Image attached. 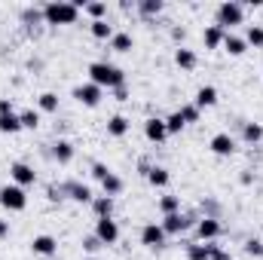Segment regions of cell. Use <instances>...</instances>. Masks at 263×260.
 <instances>
[{
	"mask_svg": "<svg viewBox=\"0 0 263 260\" xmlns=\"http://www.w3.org/2000/svg\"><path fill=\"white\" fill-rule=\"evenodd\" d=\"M107 175H110V169H107L104 162H92V178H95V181H104Z\"/></svg>",
	"mask_w": 263,
	"mask_h": 260,
	"instance_id": "cell-41",
	"label": "cell"
},
{
	"mask_svg": "<svg viewBox=\"0 0 263 260\" xmlns=\"http://www.w3.org/2000/svg\"><path fill=\"white\" fill-rule=\"evenodd\" d=\"M22 132V117L18 114H3L0 117V135H15Z\"/></svg>",
	"mask_w": 263,
	"mask_h": 260,
	"instance_id": "cell-28",
	"label": "cell"
},
{
	"mask_svg": "<svg viewBox=\"0 0 263 260\" xmlns=\"http://www.w3.org/2000/svg\"><path fill=\"white\" fill-rule=\"evenodd\" d=\"M22 129H37L40 126V110H22Z\"/></svg>",
	"mask_w": 263,
	"mask_h": 260,
	"instance_id": "cell-36",
	"label": "cell"
},
{
	"mask_svg": "<svg viewBox=\"0 0 263 260\" xmlns=\"http://www.w3.org/2000/svg\"><path fill=\"white\" fill-rule=\"evenodd\" d=\"M101 190H104V196H120L126 190V184H123V178H120L117 172H110V175L101 181Z\"/></svg>",
	"mask_w": 263,
	"mask_h": 260,
	"instance_id": "cell-25",
	"label": "cell"
},
{
	"mask_svg": "<svg viewBox=\"0 0 263 260\" xmlns=\"http://www.w3.org/2000/svg\"><path fill=\"white\" fill-rule=\"evenodd\" d=\"M129 129H132V123L123 117V114H114V117L107 120V135H110V138H123Z\"/></svg>",
	"mask_w": 263,
	"mask_h": 260,
	"instance_id": "cell-24",
	"label": "cell"
},
{
	"mask_svg": "<svg viewBox=\"0 0 263 260\" xmlns=\"http://www.w3.org/2000/svg\"><path fill=\"white\" fill-rule=\"evenodd\" d=\"M86 15H92V22H101L104 15H107V3L104 0H92V3H86V9H83Z\"/></svg>",
	"mask_w": 263,
	"mask_h": 260,
	"instance_id": "cell-32",
	"label": "cell"
},
{
	"mask_svg": "<svg viewBox=\"0 0 263 260\" xmlns=\"http://www.w3.org/2000/svg\"><path fill=\"white\" fill-rule=\"evenodd\" d=\"M245 43L263 49V25H248V31H245Z\"/></svg>",
	"mask_w": 263,
	"mask_h": 260,
	"instance_id": "cell-33",
	"label": "cell"
},
{
	"mask_svg": "<svg viewBox=\"0 0 263 260\" xmlns=\"http://www.w3.org/2000/svg\"><path fill=\"white\" fill-rule=\"evenodd\" d=\"M242 22H245V6L236 3V0H223L217 6V12H214V25L223 28V31H230V28H236Z\"/></svg>",
	"mask_w": 263,
	"mask_h": 260,
	"instance_id": "cell-3",
	"label": "cell"
},
{
	"mask_svg": "<svg viewBox=\"0 0 263 260\" xmlns=\"http://www.w3.org/2000/svg\"><path fill=\"white\" fill-rule=\"evenodd\" d=\"M101 248H104V245L98 242V236H95V233H92V236H83V251H86L89 257H95V251H101Z\"/></svg>",
	"mask_w": 263,
	"mask_h": 260,
	"instance_id": "cell-37",
	"label": "cell"
},
{
	"mask_svg": "<svg viewBox=\"0 0 263 260\" xmlns=\"http://www.w3.org/2000/svg\"><path fill=\"white\" fill-rule=\"evenodd\" d=\"M187 260H211L208 242H193V245H187Z\"/></svg>",
	"mask_w": 263,
	"mask_h": 260,
	"instance_id": "cell-31",
	"label": "cell"
},
{
	"mask_svg": "<svg viewBox=\"0 0 263 260\" xmlns=\"http://www.w3.org/2000/svg\"><path fill=\"white\" fill-rule=\"evenodd\" d=\"M89 34H92L95 40H107V43H110V37H114L117 31H114V25H110L107 18H101V22H89Z\"/></svg>",
	"mask_w": 263,
	"mask_h": 260,
	"instance_id": "cell-22",
	"label": "cell"
},
{
	"mask_svg": "<svg viewBox=\"0 0 263 260\" xmlns=\"http://www.w3.org/2000/svg\"><path fill=\"white\" fill-rule=\"evenodd\" d=\"M92 211L95 217H114V196H95L92 199Z\"/></svg>",
	"mask_w": 263,
	"mask_h": 260,
	"instance_id": "cell-23",
	"label": "cell"
},
{
	"mask_svg": "<svg viewBox=\"0 0 263 260\" xmlns=\"http://www.w3.org/2000/svg\"><path fill=\"white\" fill-rule=\"evenodd\" d=\"M165 129H168V135H178V132L187 129V123H184L181 110H175V114H168V117H165Z\"/></svg>",
	"mask_w": 263,
	"mask_h": 260,
	"instance_id": "cell-34",
	"label": "cell"
},
{
	"mask_svg": "<svg viewBox=\"0 0 263 260\" xmlns=\"http://www.w3.org/2000/svg\"><path fill=\"white\" fill-rule=\"evenodd\" d=\"M95 236L101 245H117L120 242V224L114 217H98L95 220Z\"/></svg>",
	"mask_w": 263,
	"mask_h": 260,
	"instance_id": "cell-7",
	"label": "cell"
},
{
	"mask_svg": "<svg viewBox=\"0 0 263 260\" xmlns=\"http://www.w3.org/2000/svg\"><path fill=\"white\" fill-rule=\"evenodd\" d=\"M107 46H110L114 52H132V49H135V37H132L129 31H117Z\"/></svg>",
	"mask_w": 263,
	"mask_h": 260,
	"instance_id": "cell-20",
	"label": "cell"
},
{
	"mask_svg": "<svg viewBox=\"0 0 263 260\" xmlns=\"http://www.w3.org/2000/svg\"><path fill=\"white\" fill-rule=\"evenodd\" d=\"M223 233L220 217H199L196 220V236L199 242H217V236Z\"/></svg>",
	"mask_w": 263,
	"mask_h": 260,
	"instance_id": "cell-9",
	"label": "cell"
},
{
	"mask_svg": "<svg viewBox=\"0 0 263 260\" xmlns=\"http://www.w3.org/2000/svg\"><path fill=\"white\" fill-rule=\"evenodd\" d=\"M245 254L248 257H263V242L260 239H248L245 242Z\"/></svg>",
	"mask_w": 263,
	"mask_h": 260,
	"instance_id": "cell-39",
	"label": "cell"
},
{
	"mask_svg": "<svg viewBox=\"0 0 263 260\" xmlns=\"http://www.w3.org/2000/svg\"><path fill=\"white\" fill-rule=\"evenodd\" d=\"M193 224H196V220H193L190 214H181V211H178V214H165V217L159 220V227L165 230V236H181V233H187Z\"/></svg>",
	"mask_w": 263,
	"mask_h": 260,
	"instance_id": "cell-6",
	"label": "cell"
},
{
	"mask_svg": "<svg viewBox=\"0 0 263 260\" xmlns=\"http://www.w3.org/2000/svg\"><path fill=\"white\" fill-rule=\"evenodd\" d=\"M3 114H15V110H12V101H9V98H0V117H3Z\"/></svg>",
	"mask_w": 263,
	"mask_h": 260,
	"instance_id": "cell-45",
	"label": "cell"
},
{
	"mask_svg": "<svg viewBox=\"0 0 263 260\" xmlns=\"http://www.w3.org/2000/svg\"><path fill=\"white\" fill-rule=\"evenodd\" d=\"M65 187V196L67 199H73V202H80V205H92V199H95V193H92V187L89 184H80V181H67V184H62Z\"/></svg>",
	"mask_w": 263,
	"mask_h": 260,
	"instance_id": "cell-14",
	"label": "cell"
},
{
	"mask_svg": "<svg viewBox=\"0 0 263 260\" xmlns=\"http://www.w3.org/2000/svg\"><path fill=\"white\" fill-rule=\"evenodd\" d=\"M80 18V9L67 0H49L43 6V22L46 25H73Z\"/></svg>",
	"mask_w": 263,
	"mask_h": 260,
	"instance_id": "cell-2",
	"label": "cell"
},
{
	"mask_svg": "<svg viewBox=\"0 0 263 260\" xmlns=\"http://www.w3.org/2000/svg\"><path fill=\"white\" fill-rule=\"evenodd\" d=\"M144 138L150 144H162L168 138V129H165V117H147L144 120Z\"/></svg>",
	"mask_w": 263,
	"mask_h": 260,
	"instance_id": "cell-12",
	"label": "cell"
},
{
	"mask_svg": "<svg viewBox=\"0 0 263 260\" xmlns=\"http://www.w3.org/2000/svg\"><path fill=\"white\" fill-rule=\"evenodd\" d=\"M73 98H77L83 107H98L101 98H104V89L95 86V83H83V86H73Z\"/></svg>",
	"mask_w": 263,
	"mask_h": 260,
	"instance_id": "cell-5",
	"label": "cell"
},
{
	"mask_svg": "<svg viewBox=\"0 0 263 260\" xmlns=\"http://www.w3.org/2000/svg\"><path fill=\"white\" fill-rule=\"evenodd\" d=\"M223 37H227V31L217 28V25H208V28L202 31V43H205V49H220V46H223Z\"/></svg>",
	"mask_w": 263,
	"mask_h": 260,
	"instance_id": "cell-17",
	"label": "cell"
},
{
	"mask_svg": "<svg viewBox=\"0 0 263 260\" xmlns=\"http://www.w3.org/2000/svg\"><path fill=\"white\" fill-rule=\"evenodd\" d=\"M184 37H187V31L178 25V28H172V40H178V43H184Z\"/></svg>",
	"mask_w": 263,
	"mask_h": 260,
	"instance_id": "cell-44",
	"label": "cell"
},
{
	"mask_svg": "<svg viewBox=\"0 0 263 260\" xmlns=\"http://www.w3.org/2000/svg\"><path fill=\"white\" fill-rule=\"evenodd\" d=\"M89 83L101 86V89H117V86H126V70L110 62H92L89 65Z\"/></svg>",
	"mask_w": 263,
	"mask_h": 260,
	"instance_id": "cell-1",
	"label": "cell"
},
{
	"mask_svg": "<svg viewBox=\"0 0 263 260\" xmlns=\"http://www.w3.org/2000/svg\"><path fill=\"white\" fill-rule=\"evenodd\" d=\"M242 141H245V144L263 141V126L260 123H242Z\"/></svg>",
	"mask_w": 263,
	"mask_h": 260,
	"instance_id": "cell-29",
	"label": "cell"
},
{
	"mask_svg": "<svg viewBox=\"0 0 263 260\" xmlns=\"http://www.w3.org/2000/svg\"><path fill=\"white\" fill-rule=\"evenodd\" d=\"M223 49H227L233 59H239V55H245V52H248V43H245V37H239V34H233V31H227V37H223Z\"/></svg>",
	"mask_w": 263,
	"mask_h": 260,
	"instance_id": "cell-18",
	"label": "cell"
},
{
	"mask_svg": "<svg viewBox=\"0 0 263 260\" xmlns=\"http://www.w3.org/2000/svg\"><path fill=\"white\" fill-rule=\"evenodd\" d=\"M86 260H98V257H86Z\"/></svg>",
	"mask_w": 263,
	"mask_h": 260,
	"instance_id": "cell-47",
	"label": "cell"
},
{
	"mask_svg": "<svg viewBox=\"0 0 263 260\" xmlns=\"http://www.w3.org/2000/svg\"><path fill=\"white\" fill-rule=\"evenodd\" d=\"M46 196H49V202H62V199H67V196H65V187H55V184L46 190Z\"/></svg>",
	"mask_w": 263,
	"mask_h": 260,
	"instance_id": "cell-42",
	"label": "cell"
},
{
	"mask_svg": "<svg viewBox=\"0 0 263 260\" xmlns=\"http://www.w3.org/2000/svg\"><path fill=\"white\" fill-rule=\"evenodd\" d=\"M0 205H3L6 211H25V208H28V190L18 187V184L0 187Z\"/></svg>",
	"mask_w": 263,
	"mask_h": 260,
	"instance_id": "cell-4",
	"label": "cell"
},
{
	"mask_svg": "<svg viewBox=\"0 0 263 260\" xmlns=\"http://www.w3.org/2000/svg\"><path fill=\"white\" fill-rule=\"evenodd\" d=\"M114 101H129V86H117L114 89Z\"/></svg>",
	"mask_w": 263,
	"mask_h": 260,
	"instance_id": "cell-43",
	"label": "cell"
},
{
	"mask_svg": "<svg viewBox=\"0 0 263 260\" xmlns=\"http://www.w3.org/2000/svg\"><path fill=\"white\" fill-rule=\"evenodd\" d=\"M168 181H172V172L165 169V165H150V172H147V184L150 187H168Z\"/></svg>",
	"mask_w": 263,
	"mask_h": 260,
	"instance_id": "cell-19",
	"label": "cell"
},
{
	"mask_svg": "<svg viewBox=\"0 0 263 260\" xmlns=\"http://www.w3.org/2000/svg\"><path fill=\"white\" fill-rule=\"evenodd\" d=\"M31 251L37 257H52V254H59V239L49 236V233H40V236L31 239Z\"/></svg>",
	"mask_w": 263,
	"mask_h": 260,
	"instance_id": "cell-13",
	"label": "cell"
},
{
	"mask_svg": "<svg viewBox=\"0 0 263 260\" xmlns=\"http://www.w3.org/2000/svg\"><path fill=\"white\" fill-rule=\"evenodd\" d=\"M175 65L181 67V70H196L199 55L190 49V46H178V49H175Z\"/></svg>",
	"mask_w": 263,
	"mask_h": 260,
	"instance_id": "cell-16",
	"label": "cell"
},
{
	"mask_svg": "<svg viewBox=\"0 0 263 260\" xmlns=\"http://www.w3.org/2000/svg\"><path fill=\"white\" fill-rule=\"evenodd\" d=\"M6 236H9V220L0 217V239H6Z\"/></svg>",
	"mask_w": 263,
	"mask_h": 260,
	"instance_id": "cell-46",
	"label": "cell"
},
{
	"mask_svg": "<svg viewBox=\"0 0 263 260\" xmlns=\"http://www.w3.org/2000/svg\"><path fill=\"white\" fill-rule=\"evenodd\" d=\"M165 230L159 227V224H144L141 227V245L144 248H150V251H159V248H165Z\"/></svg>",
	"mask_w": 263,
	"mask_h": 260,
	"instance_id": "cell-8",
	"label": "cell"
},
{
	"mask_svg": "<svg viewBox=\"0 0 263 260\" xmlns=\"http://www.w3.org/2000/svg\"><path fill=\"white\" fill-rule=\"evenodd\" d=\"M22 22H25V25H37V22H43V9H34V6H28V9L22 12Z\"/></svg>",
	"mask_w": 263,
	"mask_h": 260,
	"instance_id": "cell-38",
	"label": "cell"
},
{
	"mask_svg": "<svg viewBox=\"0 0 263 260\" xmlns=\"http://www.w3.org/2000/svg\"><path fill=\"white\" fill-rule=\"evenodd\" d=\"M9 178H12V184H18V187H34L37 184V172L28 165V162H12L9 165Z\"/></svg>",
	"mask_w": 263,
	"mask_h": 260,
	"instance_id": "cell-11",
	"label": "cell"
},
{
	"mask_svg": "<svg viewBox=\"0 0 263 260\" xmlns=\"http://www.w3.org/2000/svg\"><path fill=\"white\" fill-rule=\"evenodd\" d=\"M208 248H211V260H233V254L227 248H220L217 242H208Z\"/></svg>",
	"mask_w": 263,
	"mask_h": 260,
	"instance_id": "cell-40",
	"label": "cell"
},
{
	"mask_svg": "<svg viewBox=\"0 0 263 260\" xmlns=\"http://www.w3.org/2000/svg\"><path fill=\"white\" fill-rule=\"evenodd\" d=\"M178 110H181V117H184V123H187V126L199 123V117H202V110H199L196 104H181Z\"/></svg>",
	"mask_w": 263,
	"mask_h": 260,
	"instance_id": "cell-35",
	"label": "cell"
},
{
	"mask_svg": "<svg viewBox=\"0 0 263 260\" xmlns=\"http://www.w3.org/2000/svg\"><path fill=\"white\" fill-rule=\"evenodd\" d=\"M59 95L55 92H43V95H37V107H40V114H59Z\"/></svg>",
	"mask_w": 263,
	"mask_h": 260,
	"instance_id": "cell-26",
	"label": "cell"
},
{
	"mask_svg": "<svg viewBox=\"0 0 263 260\" xmlns=\"http://www.w3.org/2000/svg\"><path fill=\"white\" fill-rule=\"evenodd\" d=\"M135 9H138L144 18H156V15L162 12V0H138Z\"/></svg>",
	"mask_w": 263,
	"mask_h": 260,
	"instance_id": "cell-27",
	"label": "cell"
},
{
	"mask_svg": "<svg viewBox=\"0 0 263 260\" xmlns=\"http://www.w3.org/2000/svg\"><path fill=\"white\" fill-rule=\"evenodd\" d=\"M52 156H55L59 165H70L73 156H77V150H73V144H70L67 138H59V141L52 144Z\"/></svg>",
	"mask_w": 263,
	"mask_h": 260,
	"instance_id": "cell-15",
	"label": "cell"
},
{
	"mask_svg": "<svg viewBox=\"0 0 263 260\" xmlns=\"http://www.w3.org/2000/svg\"><path fill=\"white\" fill-rule=\"evenodd\" d=\"M159 211H162V217L165 214H178L181 211V196H172V193L159 196Z\"/></svg>",
	"mask_w": 263,
	"mask_h": 260,
	"instance_id": "cell-30",
	"label": "cell"
},
{
	"mask_svg": "<svg viewBox=\"0 0 263 260\" xmlns=\"http://www.w3.org/2000/svg\"><path fill=\"white\" fill-rule=\"evenodd\" d=\"M193 104H196L199 110H202V107H214V104H217V89H214V86H199Z\"/></svg>",
	"mask_w": 263,
	"mask_h": 260,
	"instance_id": "cell-21",
	"label": "cell"
},
{
	"mask_svg": "<svg viewBox=\"0 0 263 260\" xmlns=\"http://www.w3.org/2000/svg\"><path fill=\"white\" fill-rule=\"evenodd\" d=\"M208 150H211L214 156H233V153H236V138H233L230 132H217V135H211Z\"/></svg>",
	"mask_w": 263,
	"mask_h": 260,
	"instance_id": "cell-10",
	"label": "cell"
}]
</instances>
